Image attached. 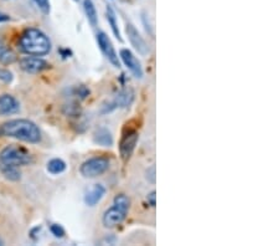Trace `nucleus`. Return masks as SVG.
I'll return each mask as SVG.
<instances>
[{"instance_id": "nucleus-1", "label": "nucleus", "mask_w": 279, "mask_h": 246, "mask_svg": "<svg viewBox=\"0 0 279 246\" xmlns=\"http://www.w3.org/2000/svg\"><path fill=\"white\" fill-rule=\"evenodd\" d=\"M19 47L29 56H45L51 51V41L41 30L30 28L20 36Z\"/></svg>"}, {"instance_id": "nucleus-2", "label": "nucleus", "mask_w": 279, "mask_h": 246, "mask_svg": "<svg viewBox=\"0 0 279 246\" xmlns=\"http://www.w3.org/2000/svg\"><path fill=\"white\" fill-rule=\"evenodd\" d=\"M2 134L26 143H39L41 141V132L39 127L29 119H11L0 127Z\"/></svg>"}, {"instance_id": "nucleus-3", "label": "nucleus", "mask_w": 279, "mask_h": 246, "mask_svg": "<svg viewBox=\"0 0 279 246\" xmlns=\"http://www.w3.org/2000/svg\"><path fill=\"white\" fill-rule=\"evenodd\" d=\"M31 162H33V157L29 152L18 145H8L0 152V164L21 167V165L30 164Z\"/></svg>"}, {"instance_id": "nucleus-4", "label": "nucleus", "mask_w": 279, "mask_h": 246, "mask_svg": "<svg viewBox=\"0 0 279 246\" xmlns=\"http://www.w3.org/2000/svg\"><path fill=\"white\" fill-rule=\"evenodd\" d=\"M108 168H109V159L106 157H95L82 163L79 173L85 178H97L106 173Z\"/></svg>"}, {"instance_id": "nucleus-5", "label": "nucleus", "mask_w": 279, "mask_h": 246, "mask_svg": "<svg viewBox=\"0 0 279 246\" xmlns=\"http://www.w3.org/2000/svg\"><path fill=\"white\" fill-rule=\"evenodd\" d=\"M97 44H98V47L101 48V51L103 53V55L106 56V59L115 67H121V62H119L118 55L116 53V48L113 46L112 41L108 38V35L103 31L97 34Z\"/></svg>"}, {"instance_id": "nucleus-6", "label": "nucleus", "mask_w": 279, "mask_h": 246, "mask_svg": "<svg viewBox=\"0 0 279 246\" xmlns=\"http://www.w3.org/2000/svg\"><path fill=\"white\" fill-rule=\"evenodd\" d=\"M139 136L138 132L134 130L127 131L122 137L121 143H119V153H121V158L123 159V162L129 161V158L132 157L133 152L135 150V145L138 143Z\"/></svg>"}, {"instance_id": "nucleus-7", "label": "nucleus", "mask_w": 279, "mask_h": 246, "mask_svg": "<svg viewBox=\"0 0 279 246\" xmlns=\"http://www.w3.org/2000/svg\"><path fill=\"white\" fill-rule=\"evenodd\" d=\"M119 57H121L124 66H127L128 70L133 73V76H134L135 79H143V67H142L141 62L138 61V59H136L132 51L128 50V48H122V50L119 51Z\"/></svg>"}, {"instance_id": "nucleus-8", "label": "nucleus", "mask_w": 279, "mask_h": 246, "mask_svg": "<svg viewBox=\"0 0 279 246\" xmlns=\"http://www.w3.org/2000/svg\"><path fill=\"white\" fill-rule=\"evenodd\" d=\"M125 31H127L128 39H129V42L132 44V46L138 51L139 55L145 56L149 54V46H148L147 41H145L143 36L139 34V31L136 30L134 25L127 24V28H125Z\"/></svg>"}, {"instance_id": "nucleus-9", "label": "nucleus", "mask_w": 279, "mask_h": 246, "mask_svg": "<svg viewBox=\"0 0 279 246\" xmlns=\"http://www.w3.org/2000/svg\"><path fill=\"white\" fill-rule=\"evenodd\" d=\"M127 211L122 210L116 205L107 209L103 214V218H102V223L106 228H116L118 225H121L127 218Z\"/></svg>"}, {"instance_id": "nucleus-10", "label": "nucleus", "mask_w": 279, "mask_h": 246, "mask_svg": "<svg viewBox=\"0 0 279 246\" xmlns=\"http://www.w3.org/2000/svg\"><path fill=\"white\" fill-rule=\"evenodd\" d=\"M20 67L29 73H39L48 68V64L39 57H24L20 60Z\"/></svg>"}, {"instance_id": "nucleus-11", "label": "nucleus", "mask_w": 279, "mask_h": 246, "mask_svg": "<svg viewBox=\"0 0 279 246\" xmlns=\"http://www.w3.org/2000/svg\"><path fill=\"white\" fill-rule=\"evenodd\" d=\"M20 110V104L15 97L11 95L0 96V116H8V114L18 113Z\"/></svg>"}, {"instance_id": "nucleus-12", "label": "nucleus", "mask_w": 279, "mask_h": 246, "mask_svg": "<svg viewBox=\"0 0 279 246\" xmlns=\"http://www.w3.org/2000/svg\"><path fill=\"white\" fill-rule=\"evenodd\" d=\"M106 195V188L102 184H95L85 195V203L88 207H95Z\"/></svg>"}, {"instance_id": "nucleus-13", "label": "nucleus", "mask_w": 279, "mask_h": 246, "mask_svg": "<svg viewBox=\"0 0 279 246\" xmlns=\"http://www.w3.org/2000/svg\"><path fill=\"white\" fill-rule=\"evenodd\" d=\"M134 101V91L132 88H123L122 91H119L118 95L116 96V100L113 101L115 107H121V108H127Z\"/></svg>"}, {"instance_id": "nucleus-14", "label": "nucleus", "mask_w": 279, "mask_h": 246, "mask_svg": "<svg viewBox=\"0 0 279 246\" xmlns=\"http://www.w3.org/2000/svg\"><path fill=\"white\" fill-rule=\"evenodd\" d=\"M93 142L102 147H110L113 144V136L107 128H98L93 134Z\"/></svg>"}, {"instance_id": "nucleus-15", "label": "nucleus", "mask_w": 279, "mask_h": 246, "mask_svg": "<svg viewBox=\"0 0 279 246\" xmlns=\"http://www.w3.org/2000/svg\"><path fill=\"white\" fill-rule=\"evenodd\" d=\"M106 16H107V21L108 24H109L110 29H112L113 34H115V36L117 39H118V41H123V39H122L121 35V31H119L118 28V21H117V15H116V11L113 10L112 7H109L108 5L107 9H106Z\"/></svg>"}, {"instance_id": "nucleus-16", "label": "nucleus", "mask_w": 279, "mask_h": 246, "mask_svg": "<svg viewBox=\"0 0 279 246\" xmlns=\"http://www.w3.org/2000/svg\"><path fill=\"white\" fill-rule=\"evenodd\" d=\"M83 9L91 27H97V24H98V16H97V10L92 0H83Z\"/></svg>"}, {"instance_id": "nucleus-17", "label": "nucleus", "mask_w": 279, "mask_h": 246, "mask_svg": "<svg viewBox=\"0 0 279 246\" xmlns=\"http://www.w3.org/2000/svg\"><path fill=\"white\" fill-rule=\"evenodd\" d=\"M16 61V55L3 41H0V62L3 65H11Z\"/></svg>"}, {"instance_id": "nucleus-18", "label": "nucleus", "mask_w": 279, "mask_h": 246, "mask_svg": "<svg viewBox=\"0 0 279 246\" xmlns=\"http://www.w3.org/2000/svg\"><path fill=\"white\" fill-rule=\"evenodd\" d=\"M0 171L3 176L11 182H18L21 178V173H20L19 167H14V165L0 164Z\"/></svg>"}, {"instance_id": "nucleus-19", "label": "nucleus", "mask_w": 279, "mask_h": 246, "mask_svg": "<svg viewBox=\"0 0 279 246\" xmlns=\"http://www.w3.org/2000/svg\"><path fill=\"white\" fill-rule=\"evenodd\" d=\"M66 163L60 158H53L47 163V170L51 174H61L66 170Z\"/></svg>"}, {"instance_id": "nucleus-20", "label": "nucleus", "mask_w": 279, "mask_h": 246, "mask_svg": "<svg viewBox=\"0 0 279 246\" xmlns=\"http://www.w3.org/2000/svg\"><path fill=\"white\" fill-rule=\"evenodd\" d=\"M113 205H116V207L128 213L130 208V199L125 194H117L115 199H113Z\"/></svg>"}, {"instance_id": "nucleus-21", "label": "nucleus", "mask_w": 279, "mask_h": 246, "mask_svg": "<svg viewBox=\"0 0 279 246\" xmlns=\"http://www.w3.org/2000/svg\"><path fill=\"white\" fill-rule=\"evenodd\" d=\"M33 2L38 5L39 9L41 10L45 15H47V14L50 13V0H33Z\"/></svg>"}, {"instance_id": "nucleus-22", "label": "nucleus", "mask_w": 279, "mask_h": 246, "mask_svg": "<svg viewBox=\"0 0 279 246\" xmlns=\"http://www.w3.org/2000/svg\"><path fill=\"white\" fill-rule=\"evenodd\" d=\"M145 178L149 183H152V184H155V180H156V171H155V165H152L150 168H148L147 171H145Z\"/></svg>"}, {"instance_id": "nucleus-23", "label": "nucleus", "mask_w": 279, "mask_h": 246, "mask_svg": "<svg viewBox=\"0 0 279 246\" xmlns=\"http://www.w3.org/2000/svg\"><path fill=\"white\" fill-rule=\"evenodd\" d=\"M51 233L55 237H64L65 236V229L59 224H52L50 228Z\"/></svg>"}, {"instance_id": "nucleus-24", "label": "nucleus", "mask_w": 279, "mask_h": 246, "mask_svg": "<svg viewBox=\"0 0 279 246\" xmlns=\"http://www.w3.org/2000/svg\"><path fill=\"white\" fill-rule=\"evenodd\" d=\"M0 80L5 84H10L13 81V73L9 70H5V68H0Z\"/></svg>"}, {"instance_id": "nucleus-25", "label": "nucleus", "mask_w": 279, "mask_h": 246, "mask_svg": "<svg viewBox=\"0 0 279 246\" xmlns=\"http://www.w3.org/2000/svg\"><path fill=\"white\" fill-rule=\"evenodd\" d=\"M147 200H148V203L152 205V207H155V205H156V191L153 190L152 193L148 194Z\"/></svg>"}, {"instance_id": "nucleus-26", "label": "nucleus", "mask_w": 279, "mask_h": 246, "mask_svg": "<svg viewBox=\"0 0 279 246\" xmlns=\"http://www.w3.org/2000/svg\"><path fill=\"white\" fill-rule=\"evenodd\" d=\"M8 20H10V16H9V15H7V14L0 13V22L8 21Z\"/></svg>"}, {"instance_id": "nucleus-27", "label": "nucleus", "mask_w": 279, "mask_h": 246, "mask_svg": "<svg viewBox=\"0 0 279 246\" xmlns=\"http://www.w3.org/2000/svg\"><path fill=\"white\" fill-rule=\"evenodd\" d=\"M3 244H4V242H3V240L0 239V245H3Z\"/></svg>"}, {"instance_id": "nucleus-28", "label": "nucleus", "mask_w": 279, "mask_h": 246, "mask_svg": "<svg viewBox=\"0 0 279 246\" xmlns=\"http://www.w3.org/2000/svg\"><path fill=\"white\" fill-rule=\"evenodd\" d=\"M0 136H2V130H0Z\"/></svg>"}, {"instance_id": "nucleus-29", "label": "nucleus", "mask_w": 279, "mask_h": 246, "mask_svg": "<svg viewBox=\"0 0 279 246\" xmlns=\"http://www.w3.org/2000/svg\"><path fill=\"white\" fill-rule=\"evenodd\" d=\"M75 2H78V0H75Z\"/></svg>"}]
</instances>
